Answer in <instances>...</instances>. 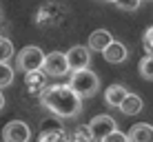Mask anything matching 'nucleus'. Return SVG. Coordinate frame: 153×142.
Here are the masks:
<instances>
[{"label":"nucleus","instance_id":"1","mask_svg":"<svg viewBox=\"0 0 153 142\" xmlns=\"http://www.w3.org/2000/svg\"><path fill=\"white\" fill-rule=\"evenodd\" d=\"M40 102L56 118H76L82 111V98L69 85H51L40 93Z\"/></svg>","mask_w":153,"mask_h":142},{"label":"nucleus","instance_id":"2","mask_svg":"<svg viewBox=\"0 0 153 142\" xmlns=\"http://www.w3.org/2000/svg\"><path fill=\"white\" fill-rule=\"evenodd\" d=\"M69 87L80 98H91V96H96L98 89H100V78L93 71H89V69L73 71V76H71V80H69Z\"/></svg>","mask_w":153,"mask_h":142},{"label":"nucleus","instance_id":"3","mask_svg":"<svg viewBox=\"0 0 153 142\" xmlns=\"http://www.w3.org/2000/svg\"><path fill=\"white\" fill-rule=\"evenodd\" d=\"M42 62H45V51L40 49V47H25V49H20V54L16 56V67H18L20 71H38L42 69Z\"/></svg>","mask_w":153,"mask_h":142},{"label":"nucleus","instance_id":"4","mask_svg":"<svg viewBox=\"0 0 153 142\" xmlns=\"http://www.w3.org/2000/svg\"><path fill=\"white\" fill-rule=\"evenodd\" d=\"M38 142H67V129L62 127L60 118H49L42 122Z\"/></svg>","mask_w":153,"mask_h":142},{"label":"nucleus","instance_id":"5","mask_svg":"<svg viewBox=\"0 0 153 142\" xmlns=\"http://www.w3.org/2000/svg\"><path fill=\"white\" fill-rule=\"evenodd\" d=\"M42 71L47 76H65L69 71V65H67V56L62 51H51V54H45V62H42Z\"/></svg>","mask_w":153,"mask_h":142},{"label":"nucleus","instance_id":"6","mask_svg":"<svg viewBox=\"0 0 153 142\" xmlns=\"http://www.w3.org/2000/svg\"><path fill=\"white\" fill-rule=\"evenodd\" d=\"M31 129L25 120H11L2 129V140L4 142H29Z\"/></svg>","mask_w":153,"mask_h":142},{"label":"nucleus","instance_id":"7","mask_svg":"<svg viewBox=\"0 0 153 142\" xmlns=\"http://www.w3.org/2000/svg\"><path fill=\"white\" fill-rule=\"evenodd\" d=\"M87 129L91 131V135H93V140L100 142L102 138H107L111 131L118 129V124H115V120L111 118V115H104V113H100L96 115V118H91V122L87 124Z\"/></svg>","mask_w":153,"mask_h":142},{"label":"nucleus","instance_id":"8","mask_svg":"<svg viewBox=\"0 0 153 142\" xmlns=\"http://www.w3.org/2000/svg\"><path fill=\"white\" fill-rule=\"evenodd\" d=\"M67 65H69V71H82L89 69V62H91V54H89V47L76 45L67 51Z\"/></svg>","mask_w":153,"mask_h":142},{"label":"nucleus","instance_id":"9","mask_svg":"<svg viewBox=\"0 0 153 142\" xmlns=\"http://www.w3.org/2000/svg\"><path fill=\"white\" fill-rule=\"evenodd\" d=\"M25 87H27V91L33 93V96L42 93V91H45V87H47V73L42 69L27 71V73H25Z\"/></svg>","mask_w":153,"mask_h":142},{"label":"nucleus","instance_id":"10","mask_svg":"<svg viewBox=\"0 0 153 142\" xmlns=\"http://www.w3.org/2000/svg\"><path fill=\"white\" fill-rule=\"evenodd\" d=\"M102 56H104V60L111 62V65H120V62H124L126 58H129V51H126V47L122 42H115L113 40V42L102 51Z\"/></svg>","mask_w":153,"mask_h":142},{"label":"nucleus","instance_id":"11","mask_svg":"<svg viewBox=\"0 0 153 142\" xmlns=\"http://www.w3.org/2000/svg\"><path fill=\"white\" fill-rule=\"evenodd\" d=\"M129 142H153V127L149 122H140V124H133L131 131L126 133Z\"/></svg>","mask_w":153,"mask_h":142},{"label":"nucleus","instance_id":"12","mask_svg":"<svg viewBox=\"0 0 153 142\" xmlns=\"http://www.w3.org/2000/svg\"><path fill=\"white\" fill-rule=\"evenodd\" d=\"M111 42H113V36L107 29H96L89 36V49L91 51H104Z\"/></svg>","mask_w":153,"mask_h":142},{"label":"nucleus","instance_id":"13","mask_svg":"<svg viewBox=\"0 0 153 142\" xmlns=\"http://www.w3.org/2000/svg\"><path fill=\"white\" fill-rule=\"evenodd\" d=\"M118 109H120L124 115H135V113L142 111V98L138 96V93H126Z\"/></svg>","mask_w":153,"mask_h":142},{"label":"nucleus","instance_id":"14","mask_svg":"<svg viewBox=\"0 0 153 142\" xmlns=\"http://www.w3.org/2000/svg\"><path fill=\"white\" fill-rule=\"evenodd\" d=\"M126 93H129V91H126L122 85H111V87H107V91H104V102H107L109 107L118 109Z\"/></svg>","mask_w":153,"mask_h":142},{"label":"nucleus","instance_id":"15","mask_svg":"<svg viewBox=\"0 0 153 142\" xmlns=\"http://www.w3.org/2000/svg\"><path fill=\"white\" fill-rule=\"evenodd\" d=\"M11 58H13V42L0 36V62H9Z\"/></svg>","mask_w":153,"mask_h":142},{"label":"nucleus","instance_id":"16","mask_svg":"<svg viewBox=\"0 0 153 142\" xmlns=\"http://www.w3.org/2000/svg\"><path fill=\"white\" fill-rule=\"evenodd\" d=\"M140 76L144 78V80H151L153 82V54H146L142 58L140 62Z\"/></svg>","mask_w":153,"mask_h":142},{"label":"nucleus","instance_id":"17","mask_svg":"<svg viewBox=\"0 0 153 142\" xmlns=\"http://www.w3.org/2000/svg\"><path fill=\"white\" fill-rule=\"evenodd\" d=\"M13 69L7 65V62H0V89H4V87H9L13 82Z\"/></svg>","mask_w":153,"mask_h":142},{"label":"nucleus","instance_id":"18","mask_svg":"<svg viewBox=\"0 0 153 142\" xmlns=\"http://www.w3.org/2000/svg\"><path fill=\"white\" fill-rule=\"evenodd\" d=\"M69 142H96V140H93L91 131H89L87 127H82V129H76V131L71 133Z\"/></svg>","mask_w":153,"mask_h":142},{"label":"nucleus","instance_id":"19","mask_svg":"<svg viewBox=\"0 0 153 142\" xmlns=\"http://www.w3.org/2000/svg\"><path fill=\"white\" fill-rule=\"evenodd\" d=\"M142 0H115V4H118L122 11H135V9L140 7Z\"/></svg>","mask_w":153,"mask_h":142},{"label":"nucleus","instance_id":"20","mask_svg":"<svg viewBox=\"0 0 153 142\" xmlns=\"http://www.w3.org/2000/svg\"><path fill=\"white\" fill-rule=\"evenodd\" d=\"M100 142H129V138H126V133H122L120 129L111 131V133L107 135V138H102Z\"/></svg>","mask_w":153,"mask_h":142},{"label":"nucleus","instance_id":"21","mask_svg":"<svg viewBox=\"0 0 153 142\" xmlns=\"http://www.w3.org/2000/svg\"><path fill=\"white\" fill-rule=\"evenodd\" d=\"M144 49H146V54H153V27H149L144 31Z\"/></svg>","mask_w":153,"mask_h":142},{"label":"nucleus","instance_id":"22","mask_svg":"<svg viewBox=\"0 0 153 142\" xmlns=\"http://www.w3.org/2000/svg\"><path fill=\"white\" fill-rule=\"evenodd\" d=\"M4 109V96H2V91H0V111Z\"/></svg>","mask_w":153,"mask_h":142},{"label":"nucleus","instance_id":"23","mask_svg":"<svg viewBox=\"0 0 153 142\" xmlns=\"http://www.w3.org/2000/svg\"><path fill=\"white\" fill-rule=\"evenodd\" d=\"M109 2H115V0H109Z\"/></svg>","mask_w":153,"mask_h":142}]
</instances>
